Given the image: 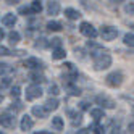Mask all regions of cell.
<instances>
[{
    "label": "cell",
    "instance_id": "obj_1",
    "mask_svg": "<svg viewBox=\"0 0 134 134\" xmlns=\"http://www.w3.org/2000/svg\"><path fill=\"white\" fill-rule=\"evenodd\" d=\"M94 66H95V70H99V71L110 68V66H111V57H110V53L103 52V53H100L97 57H94Z\"/></svg>",
    "mask_w": 134,
    "mask_h": 134
},
{
    "label": "cell",
    "instance_id": "obj_2",
    "mask_svg": "<svg viewBox=\"0 0 134 134\" xmlns=\"http://www.w3.org/2000/svg\"><path fill=\"white\" fill-rule=\"evenodd\" d=\"M123 79H124V76H123L121 71H113L105 78V82H107V86H110V87H120L123 84Z\"/></svg>",
    "mask_w": 134,
    "mask_h": 134
},
{
    "label": "cell",
    "instance_id": "obj_3",
    "mask_svg": "<svg viewBox=\"0 0 134 134\" xmlns=\"http://www.w3.org/2000/svg\"><path fill=\"white\" fill-rule=\"evenodd\" d=\"M99 34L103 41H113V39H116L118 31H116V27H113V26H102Z\"/></svg>",
    "mask_w": 134,
    "mask_h": 134
},
{
    "label": "cell",
    "instance_id": "obj_4",
    "mask_svg": "<svg viewBox=\"0 0 134 134\" xmlns=\"http://www.w3.org/2000/svg\"><path fill=\"white\" fill-rule=\"evenodd\" d=\"M79 31H81V34L82 36H86V37H89V39H95L97 37V29L91 24V23H87V21H82L81 23V26H79Z\"/></svg>",
    "mask_w": 134,
    "mask_h": 134
},
{
    "label": "cell",
    "instance_id": "obj_5",
    "mask_svg": "<svg viewBox=\"0 0 134 134\" xmlns=\"http://www.w3.org/2000/svg\"><path fill=\"white\" fill-rule=\"evenodd\" d=\"M42 95V89L39 84H32L26 89V100H34V99H39Z\"/></svg>",
    "mask_w": 134,
    "mask_h": 134
},
{
    "label": "cell",
    "instance_id": "obj_6",
    "mask_svg": "<svg viewBox=\"0 0 134 134\" xmlns=\"http://www.w3.org/2000/svg\"><path fill=\"white\" fill-rule=\"evenodd\" d=\"M16 124V120L12 113H2L0 115V126L3 128H15Z\"/></svg>",
    "mask_w": 134,
    "mask_h": 134
},
{
    "label": "cell",
    "instance_id": "obj_7",
    "mask_svg": "<svg viewBox=\"0 0 134 134\" xmlns=\"http://www.w3.org/2000/svg\"><path fill=\"white\" fill-rule=\"evenodd\" d=\"M95 102H97L99 105H102L103 108H115V105H116L113 99H110L108 95H103V94L97 95V97H95Z\"/></svg>",
    "mask_w": 134,
    "mask_h": 134
},
{
    "label": "cell",
    "instance_id": "obj_8",
    "mask_svg": "<svg viewBox=\"0 0 134 134\" xmlns=\"http://www.w3.org/2000/svg\"><path fill=\"white\" fill-rule=\"evenodd\" d=\"M47 13L52 15V16H57L60 13V3L58 0H49L47 2Z\"/></svg>",
    "mask_w": 134,
    "mask_h": 134
},
{
    "label": "cell",
    "instance_id": "obj_9",
    "mask_svg": "<svg viewBox=\"0 0 134 134\" xmlns=\"http://www.w3.org/2000/svg\"><path fill=\"white\" fill-rule=\"evenodd\" d=\"M23 65L26 66V68H29V70H39V68H42V62L37 60V58H34V57H31V58H26V60L23 62Z\"/></svg>",
    "mask_w": 134,
    "mask_h": 134
},
{
    "label": "cell",
    "instance_id": "obj_10",
    "mask_svg": "<svg viewBox=\"0 0 134 134\" xmlns=\"http://www.w3.org/2000/svg\"><path fill=\"white\" fill-rule=\"evenodd\" d=\"M32 126H34V121H32V118L29 116V115H24V116L21 118V123H20V128H21V131H31L32 129Z\"/></svg>",
    "mask_w": 134,
    "mask_h": 134
},
{
    "label": "cell",
    "instance_id": "obj_11",
    "mask_svg": "<svg viewBox=\"0 0 134 134\" xmlns=\"http://www.w3.org/2000/svg\"><path fill=\"white\" fill-rule=\"evenodd\" d=\"M87 49L91 50V55H92V57H97V55H100V53L105 52L103 47L99 45V44H95L94 41H89V42H87Z\"/></svg>",
    "mask_w": 134,
    "mask_h": 134
},
{
    "label": "cell",
    "instance_id": "obj_12",
    "mask_svg": "<svg viewBox=\"0 0 134 134\" xmlns=\"http://www.w3.org/2000/svg\"><path fill=\"white\" fill-rule=\"evenodd\" d=\"M47 113H49V110L44 105H34L32 107V115L37 118H47Z\"/></svg>",
    "mask_w": 134,
    "mask_h": 134
},
{
    "label": "cell",
    "instance_id": "obj_13",
    "mask_svg": "<svg viewBox=\"0 0 134 134\" xmlns=\"http://www.w3.org/2000/svg\"><path fill=\"white\" fill-rule=\"evenodd\" d=\"M27 79L32 81L34 84H39V82H44V81H45V76H44L42 73H39V71H32V73H29Z\"/></svg>",
    "mask_w": 134,
    "mask_h": 134
},
{
    "label": "cell",
    "instance_id": "obj_14",
    "mask_svg": "<svg viewBox=\"0 0 134 134\" xmlns=\"http://www.w3.org/2000/svg\"><path fill=\"white\" fill-rule=\"evenodd\" d=\"M2 23H3L5 26H8V27H13V26L16 24V15H13V13H7V15L3 16Z\"/></svg>",
    "mask_w": 134,
    "mask_h": 134
},
{
    "label": "cell",
    "instance_id": "obj_15",
    "mask_svg": "<svg viewBox=\"0 0 134 134\" xmlns=\"http://www.w3.org/2000/svg\"><path fill=\"white\" fill-rule=\"evenodd\" d=\"M65 57H66V52H65L63 47H55L53 49V52H52V58L53 60H63Z\"/></svg>",
    "mask_w": 134,
    "mask_h": 134
},
{
    "label": "cell",
    "instance_id": "obj_16",
    "mask_svg": "<svg viewBox=\"0 0 134 134\" xmlns=\"http://www.w3.org/2000/svg\"><path fill=\"white\" fill-rule=\"evenodd\" d=\"M65 16L70 18V20H79L82 15H81V12L74 10V8H66V10H65Z\"/></svg>",
    "mask_w": 134,
    "mask_h": 134
},
{
    "label": "cell",
    "instance_id": "obj_17",
    "mask_svg": "<svg viewBox=\"0 0 134 134\" xmlns=\"http://www.w3.org/2000/svg\"><path fill=\"white\" fill-rule=\"evenodd\" d=\"M58 105H60V102L58 100H57L55 97L52 99H47V102H45V105H44V107L47 108V110H49V111H53V110H57V108H58Z\"/></svg>",
    "mask_w": 134,
    "mask_h": 134
},
{
    "label": "cell",
    "instance_id": "obj_18",
    "mask_svg": "<svg viewBox=\"0 0 134 134\" xmlns=\"http://www.w3.org/2000/svg\"><path fill=\"white\" fill-rule=\"evenodd\" d=\"M91 116L95 121H100L102 118H105V111H103V108H94V110H91Z\"/></svg>",
    "mask_w": 134,
    "mask_h": 134
},
{
    "label": "cell",
    "instance_id": "obj_19",
    "mask_svg": "<svg viewBox=\"0 0 134 134\" xmlns=\"http://www.w3.org/2000/svg\"><path fill=\"white\" fill-rule=\"evenodd\" d=\"M63 126H65L63 118H60V116L52 118V128H53L55 131H62V129H63Z\"/></svg>",
    "mask_w": 134,
    "mask_h": 134
},
{
    "label": "cell",
    "instance_id": "obj_20",
    "mask_svg": "<svg viewBox=\"0 0 134 134\" xmlns=\"http://www.w3.org/2000/svg\"><path fill=\"white\" fill-rule=\"evenodd\" d=\"M47 29L53 31V32H58V31H62V23H58V21H49V23H47Z\"/></svg>",
    "mask_w": 134,
    "mask_h": 134
},
{
    "label": "cell",
    "instance_id": "obj_21",
    "mask_svg": "<svg viewBox=\"0 0 134 134\" xmlns=\"http://www.w3.org/2000/svg\"><path fill=\"white\" fill-rule=\"evenodd\" d=\"M31 10H32V13H36V15H39V13L42 12V2H41V0H32Z\"/></svg>",
    "mask_w": 134,
    "mask_h": 134
},
{
    "label": "cell",
    "instance_id": "obj_22",
    "mask_svg": "<svg viewBox=\"0 0 134 134\" xmlns=\"http://www.w3.org/2000/svg\"><path fill=\"white\" fill-rule=\"evenodd\" d=\"M8 39H10V44L16 45L18 42L21 41V36H20V32H16V31H12L10 34H8Z\"/></svg>",
    "mask_w": 134,
    "mask_h": 134
},
{
    "label": "cell",
    "instance_id": "obj_23",
    "mask_svg": "<svg viewBox=\"0 0 134 134\" xmlns=\"http://www.w3.org/2000/svg\"><path fill=\"white\" fill-rule=\"evenodd\" d=\"M123 42L126 44L128 47H134V34H131V32L124 34V37H123Z\"/></svg>",
    "mask_w": 134,
    "mask_h": 134
},
{
    "label": "cell",
    "instance_id": "obj_24",
    "mask_svg": "<svg viewBox=\"0 0 134 134\" xmlns=\"http://www.w3.org/2000/svg\"><path fill=\"white\" fill-rule=\"evenodd\" d=\"M20 95H21V89L18 87V86H13V87L10 89V97L16 100V99H20Z\"/></svg>",
    "mask_w": 134,
    "mask_h": 134
},
{
    "label": "cell",
    "instance_id": "obj_25",
    "mask_svg": "<svg viewBox=\"0 0 134 134\" xmlns=\"http://www.w3.org/2000/svg\"><path fill=\"white\" fill-rule=\"evenodd\" d=\"M13 71V68L10 65H7V63H0V76H3V74H7V73H12Z\"/></svg>",
    "mask_w": 134,
    "mask_h": 134
},
{
    "label": "cell",
    "instance_id": "obj_26",
    "mask_svg": "<svg viewBox=\"0 0 134 134\" xmlns=\"http://www.w3.org/2000/svg\"><path fill=\"white\" fill-rule=\"evenodd\" d=\"M89 129L92 131V132H97V134H102V132H105V128L103 126H100V124L95 121V124H92V126H89Z\"/></svg>",
    "mask_w": 134,
    "mask_h": 134
},
{
    "label": "cell",
    "instance_id": "obj_27",
    "mask_svg": "<svg viewBox=\"0 0 134 134\" xmlns=\"http://www.w3.org/2000/svg\"><path fill=\"white\" fill-rule=\"evenodd\" d=\"M71 116H73V120H71L73 126H76V124H79L82 121V115L81 113H71Z\"/></svg>",
    "mask_w": 134,
    "mask_h": 134
},
{
    "label": "cell",
    "instance_id": "obj_28",
    "mask_svg": "<svg viewBox=\"0 0 134 134\" xmlns=\"http://www.w3.org/2000/svg\"><path fill=\"white\" fill-rule=\"evenodd\" d=\"M66 89H68V92H70L71 95H79V94H81L79 87H74V86H71V84H68V86H66Z\"/></svg>",
    "mask_w": 134,
    "mask_h": 134
},
{
    "label": "cell",
    "instance_id": "obj_29",
    "mask_svg": "<svg viewBox=\"0 0 134 134\" xmlns=\"http://www.w3.org/2000/svg\"><path fill=\"white\" fill-rule=\"evenodd\" d=\"M49 44L53 47V49H55V47H62V39H58V37H55V39H52Z\"/></svg>",
    "mask_w": 134,
    "mask_h": 134
},
{
    "label": "cell",
    "instance_id": "obj_30",
    "mask_svg": "<svg viewBox=\"0 0 134 134\" xmlns=\"http://www.w3.org/2000/svg\"><path fill=\"white\" fill-rule=\"evenodd\" d=\"M20 13L26 16V15H29V13H32V10H31V7H21V8H20Z\"/></svg>",
    "mask_w": 134,
    "mask_h": 134
},
{
    "label": "cell",
    "instance_id": "obj_31",
    "mask_svg": "<svg viewBox=\"0 0 134 134\" xmlns=\"http://www.w3.org/2000/svg\"><path fill=\"white\" fill-rule=\"evenodd\" d=\"M49 92L53 94V95H57V94H58V86H57V84H50L49 86Z\"/></svg>",
    "mask_w": 134,
    "mask_h": 134
},
{
    "label": "cell",
    "instance_id": "obj_32",
    "mask_svg": "<svg viewBox=\"0 0 134 134\" xmlns=\"http://www.w3.org/2000/svg\"><path fill=\"white\" fill-rule=\"evenodd\" d=\"M124 12H126V13H129V15H134V3H129V5H126V7H124Z\"/></svg>",
    "mask_w": 134,
    "mask_h": 134
},
{
    "label": "cell",
    "instance_id": "obj_33",
    "mask_svg": "<svg viewBox=\"0 0 134 134\" xmlns=\"http://www.w3.org/2000/svg\"><path fill=\"white\" fill-rule=\"evenodd\" d=\"M47 39H39V42H36V47L39 49V47H47L49 45V42H45Z\"/></svg>",
    "mask_w": 134,
    "mask_h": 134
},
{
    "label": "cell",
    "instance_id": "obj_34",
    "mask_svg": "<svg viewBox=\"0 0 134 134\" xmlns=\"http://www.w3.org/2000/svg\"><path fill=\"white\" fill-rule=\"evenodd\" d=\"M0 55H12V52L7 47H0Z\"/></svg>",
    "mask_w": 134,
    "mask_h": 134
},
{
    "label": "cell",
    "instance_id": "obj_35",
    "mask_svg": "<svg viewBox=\"0 0 134 134\" xmlns=\"http://www.w3.org/2000/svg\"><path fill=\"white\" fill-rule=\"evenodd\" d=\"M8 84H10V79H8V78H5V79L2 81V87H7Z\"/></svg>",
    "mask_w": 134,
    "mask_h": 134
},
{
    "label": "cell",
    "instance_id": "obj_36",
    "mask_svg": "<svg viewBox=\"0 0 134 134\" xmlns=\"http://www.w3.org/2000/svg\"><path fill=\"white\" fill-rule=\"evenodd\" d=\"M79 107H81L82 110H86V108H89V107H87V102H81V103H79Z\"/></svg>",
    "mask_w": 134,
    "mask_h": 134
},
{
    "label": "cell",
    "instance_id": "obj_37",
    "mask_svg": "<svg viewBox=\"0 0 134 134\" xmlns=\"http://www.w3.org/2000/svg\"><path fill=\"white\" fill-rule=\"evenodd\" d=\"M3 37H5V32H3V29H2V27H0V41H2Z\"/></svg>",
    "mask_w": 134,
    "mask_h": 134
},
{
    "label": "cell",
    "instance_id": "obj_38",
    "mask_svg": "<svg viewBox=\"0 0 134 134\" xmlns=\"http://www.w3.org/2000/svg\"><path fill=\"white\" fill-rule=\"evenodd\" d=\"M110 2H113V3H121V2H124V0H110Z\"/></svg>",
    "mask_w": 134,
    "mask_h": 134
},
{
    "label": "cell",
    "instance_id": "obj_39",
    "mask_svg": "<svg viewBox=\"0 0 134 134\" xmlns=\"http://www.w3.org/2000/svg\"><path fill=\"white\" fill-rule=\"evenodd\" d=\"M36 132H39V134H49V131H44V129L42 131H36Z\"/></svg>",
    "mask_w": 134,
    "mask_h": 134
},
{
    "label": "cell",
    "instance_id": "obj_40",
    "mask_svg": "<svg viewBox=\"0 0 134 134\" xmlns=\"http://www.w3.org/2000/svg\"><path fill=\"white\" fill-rule=\"evenodd\" d=\"M129 131H131V132H134V124H129Z\"/></svg>",
    "mask_w": 134,
    "mask_h": 134
},
{
    "label": "cell",
    "instance_id": "obj_41",
    "mask_svg": "<svg viewBox=\"0 0 134 134\" xmlns=\"http://www.w3.org/2000/svg\"><path fill=\"white\" fill-rule=\"evenodd\" d=\"M2 100H3V97H2V95H0V102H2Z\"/></svg>",
    "mask_w": 134,
    "mask_h": 134
}]
</instances>
